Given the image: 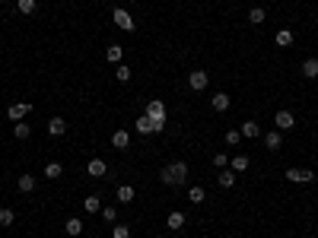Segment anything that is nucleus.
I'll list each match as a JSON object with an SVG mask.
<instances>
[{"label":"nucleus","instance_id":"obj_34","mask_svg":"<svg viewBox=\"0 0 318 238\" xmlns=\"http://www.w3.org/2000/svg\"><path fill=\"white\" fill-rule=\"evenodd\" d=\"M112 238H131V229H127V226H115L112 229Z\"/></svg>","mask_w":318,"mask_h":238},{"label":"nucleus","instance_id":"obj_32","mask_svg":"<svg viewBox=\"0 0 318 238\" xmlns=\"http://www.w3.org/2000/svg\"><path fill=\"white\" fill-rule=\"evenodd\" d=\"M115 77H118L121 83H127V79H131V67H127V64H118V67H115Z\"/></svg>","mask_w":318,"mask_h":238},{"label":"nucleus","instance_id":"obj_2","mask_svg":"<svg viewBox=\"0 0 318 238\" xmlns=\"http://www.w3.org/2000/svg\"><path fill=\"white\" fill-rule=\"evenodd\" d=\"M146 118L153 121V127H156V133H162V127H166V105H162L159 99H150L146 102Z\"/></svg>","mask_w":318,"mask_h":238},{"label":"nucleus","instance_id":"obj_16","mask_svg":"<svg viewBox=\"0 0 318 238\" xmlns=\"http://www.w3.org/2000/svg\"><path fill=\"white\" fill-rule=\"evenodd\" d=\"M48 133H51V137H64V133H67V121L64 118H51L48 121Z\"/></svg>","mask_w":318,"mask_h":238},{"label":"nucleus","instance_id":"obj_5","mask_svg":"<svg viewBox=\"0 0 318 238\" xmlns=\"http://www.w3.org/2000/svg\"><path fill=\"white\" fill-rule=\"evenodd\" d=\"M188 86H191L194 92H204L207 86H210V73H207V70H191V77H188Z\"/></svg>","mask_w":318,"mask_h":238},{"label":"nucleus","instance_id":"obj_11","mask_svg":"<svg viewBox=\"0 0 318 238\" xmlns=\"http://www.w3.org/2000/svg\"><path fill=\"white\" fill-rule=\"evenodd\" d=\"M229 102H232V99H229L226 92H213V95H210V108H213V111H220V114L229 108Z\"/></svg>","mask_w":318,"mask_h":238},{"label":"nucleus","instance_id":"obj_25","mask_svg":"<svg viewBox=\"0 0 318 238\" xmlns=\"http://www.w3.org/2000/svg\"><path fill=\"white\" fill-rule=\"evenodd\" d=\"M188 200H191V203H204L207 200V190L201 185H191V187H188Z\"/></svg>","mask_w":318,"mask_h":238},{"label":"nucleus","instance_id":"obj_33","mask_svg":"<svg viewBox=\"0 0 318 238\" xmlns=\"http://www.w3.org/2000/svg\"><path fill=\"white\" fill-rule=\"evenodd\" d=\"M226 143H229V146H239V143H242V131H235V127H232V131H226Z\"/></svg>","mask_w":318,"mask_h":238},{"label":"nucleus","instance_id":"obj_24","mask_svg":"<svg viewBox=\"0 0 318 238\" xmlns=\"http://www.w3.org/2000/svg\"><path fill=\"white\" fill-rule=\"evenodd\" d=\"M42 175H45L48 181H54V178H60V175H64V165H60V162H48Z\"/></svg>","mask_w":318,"mask_h":238},{"label":"nucleus","instance_id":"obj_23","mask_svg":"<svg viewBox=\"0 0 318 238\" xmlns=\"http://www.w3.org/2000/svg\"><path fill=\"white\" fill-rule=\"evenodd\" d=\"M83 210H86V213H102V200H99V194H92V197H86V200H83Z\"/></svg>","mask_w":318,"mask_h":238},{"label":"nucleus","instance_id":"obj_10","mask_svg":"<svg viewBox=\"0 0 318 238\" xmlns=\"http://www.w3.org/2000/svg\"><path fill=\"white\" fill-rule=\"evenodd\" d=\"M134 131H137L140 137H150V133H156V127H153V121L146 118V114H140V118L134 121Z\"/></svg>","mask_w":318,"mask_h":238},{"label":"nucleus","instance_id":"obj_12","mask_svg":"<svg viewBox=\"0 0 318 238\" xmlns=\"http://www.w3.org/2000/svg\"><path fill=\"white\" fill-rule=\"evenodd\" d=\"M64 232L70 235V238H77V235H83V219L80 216H70V219L64 222Z\"/></svg>","mask_w":318,"mask_h":238},{"label":"nucleus","instance_id":"obj_30","mask_svg":"<svg viewBox=\"0 0 318 238\" xmlns=\"http://www.w3.org/2000/svg\"><path fill=\"white\" fill-rule=\"evenodd\" d=\"M216 181H220V187H235V172H232V168H229V172H220V178H216Z\"/></svg>","mask_w":318,"mask_h":238},{"label":"nucleus","instance_id":"obj_27","mask_svg":"<svg viewBox=\"0 0 318 238\" xmlns=\"http://www.w3.org/2000/svg\"><path fill=\"white\" fill-rule=\"evenodd\" d=\"M13 137H16V140H29V137H32V127L26 124V121H16V127H13Z\"/></svg>","mask_w":318,"mask_h":238},{"label":"nucleus","instance_id":"obj_8","mask_svg":"<svg viewBox=\"0 0 318 238\" xmlns=\"http://www.w3.org/2000/svg\"><path fill=\"white\" fill-rule=\"evenodd\" d=\"M29 111H32V105H29V102H16V105H10V108H6V118H10V121H23Z\"/></svg>","mask_w":318,"mask_h":238},{"label":"nucleus","instance_id":"obj_29","mask_svg":"<svg viewBox=\"0 0 318 238\" xmlns=\"http://www.w3.org/2000/svg\"><path fill=\"white\" fill-rule=\"evenodd\" d=\"M13 222H16V213H13L10 207H0V226H3V229H10Z\"/></svg>","mask_w":318,"mask_h":238},{"label":"nucleus","instance_id":"obj_26","mask_svg":"<svg viewBox=\"0 0 318 238\" xmlns=\"http://www.w3.org/2000/svg\"><path fill=\"white\" fill-rule=\"evenodd\" d=\"M16 10L23 13V16H32V13L38 10V0H16Z\"/></svg>","mask_w":318,"mask_h":238},{"label":"nucleus","instance_id":"obj_35","mask_svg":"<svg viewBox=\"0 0 318 238\" xmlns=\"http://www.w3.org/2000/svg\"><path fill=\"white\" fill-rule=\"evenodd\" d=\"M213 165H216V168H226V165H229L226 153H216V156H213Z\"/></svg>","mask_w":318,"mask_h":238},{"label":"nucleus","instance_id":"obj_3","mask_svg":"<svg viewBox=\"0 0 318 238\" xmlns=\"http://www.w3.org/2000/svg\"><path fill=\"white\" fill-rule=\"evenodd\" d=\"M112 23L118 26L121 32H134V29H137V23H134L131 10H124V6H115V10H112Z\"/></svg>","mask_w":318,"mask_h":238},{"label":"nucleus","instance_id":"obj_4","mask_svg":"<svg viewBox=\"0 0 318 238\" xmlns=\"http://www.w3.org/2000/svg\"><path fill=\"white\" fill-rule=\"evenodd\" d=\"M293 127H296V114L293 111H287V108H280V111H277L274 114V131H293Z\"/></svg>","mask_w":318,"mask_h":238},{"label":"nucleus","instance_id":"obj_31","mask_svg":"<svg viewBox=\"0 0 318 238\" xmlns=\"http://www.w3.org/2000/svg\"><path fill=\"white\" fill-rule=\"evenodd\" d=\"M102 219H105V222H118V207H112V203H108V207H102Z\"/></svg>","mask_w":318,"mask_h":238},{"label":"nucleus","instance_id":"obj_6","mask_svg":"<svg viewBox=\"0 0 318 238\" xmlns=\"http://www.w3.org/2000/svg\"><path fill=\"white\" fill-rule=\"evenodd\" d=\"M287 181H293V185H312V181H315V172H309V168H289V172H287Z\"/></svg>","mask_w":318,"mask_h":238},{"label":"nucleus","instance_id":"obj_20","mask_svg":"<svg viewBox=\"0 0 318 238\" xmlns=\"http://www.w3.org/2000/svg\"><path fill=\"white\" fill-rule=\"evenodd\" d=\"M264 19H267L264 6H252V10H248V23L252 26H264Z\"/></svg>","mask_w":318,"mask_h":238},{"label":"nucleus","instance_id":"obj_15","mask_svg":"<svg viewBox=\"0 0 318 238\" xmlns=\"http://www.w3.org/2000/svg\"><path fill=\"white\" fill-rule=\"evenodd\" d=\"M121 57H124V48H121V45H108V48H105V60H108V64L118 67Z\"/></svg>","mask_w":318,"mask_h":238},{"label":"nucleus","instance_id":"obj_22","mask_svg":"<svg viewBox=\"0 0 318 238\" xmlns=\"http://www.w3.org/2000/svg\"><path fill=\"white\" fill-rule=\"evenodd\" d=\"M115 197H118V203H134V185H121Z\"/></svg>","mask_w":318,"mask_h":238},{"label":"nucleus","instance_id":"obj_17","mask_svg":"<svg viewBox=\"0 0 318 238\" xmlns=\"http://www.w3.org/2000/svg\"><path fill=\"white\" fill-rule=\"evenodd\" d=\"M112 146L115 149H127V146H131V133H127V131H115L112 133Z\"/></svg>","mask_w":318,"mask_h":238},{"label":"nucleus","instance_id":"obj_28","mask_svg":"<svg viewBox=\"0 0 318 238\" xmlns=\"http://www.w3.org/2000/svg\"><path fill=\"white\" fill-rule=\"evenodd\" d=\"M248 165H252V162H248V156H232V162H229V168H232L235 175H239V172H245Z\"/></svg>","mask_w":318,"mask_h":238},{"label":"nucleus","instance_id":"obj_13","mask_svg":"<svg viewBox=\"0 0 318 238\" xmlns=\"http://www.w3.org/2000/svg\"><path fill=\"white\" fill-rule=\"evenodd\" d=\"M16 187L23 190V194H32V190L38 187V178L35 175H19V181H16Z\"/></svg>","mask_w":318,"mask_h":238},{"label":"nucleus","instance_id":"obj_9","mask_svg":"<svg viewBox=\"0 0 318 238\" xmlns=\"http://www.w3.org/2000/svg\"><path fill=\"white\" fill-rule=\"evenodd\" d=\"M185 222L188 219H185V213H181V210H172V213L166 216V226L172 229V232H181V229H185Z\"/></svg>","mask_w":318,"mask_h":238},{"label":"nucleus","instance_id":"obj_14","mask_svg":"<svg viewBox=\"0 0 318 238\" xmlns=\"http://www.w3.org/2000/svg\"><path fill=\"white\" fill-rule=\"evenodd\" d=\"M264 146L270 149V153H277V149L283 146V133H280V131H270V133H264Z\"/></svg>","mask_w":318,"mask_h":238},{"label":"nucleus","instance_id":"obj_7","mask_svg":"<svg viewBox=\"0 0 318 238\" xmlns=\"http://www.w3.org/2000/svg\"><path fill=\"white\" fill-rule=\"evenodd\" d=\"M86 175H89V178H105V175H108L105 159H89V162H86Z\"/></svg>","mask_w":318,"mask_h":238},{"label":"nucleus","instance_id":"obj_1","mask_svg":"<svg viewBox=\"0 0 318 238\" xmlns=\"http://www.w3.org/2000/svg\"><path fill=\"white\" fill-rule=\"evenodd\" d=\"M188 175H191L188 162L178 159V162H169V165L162 168V172H159V181H162L166 187H178V185H185V181H188Z\"/></svg>","mask_w":318,"mask_h":238},{"label":"nucleus","instance_id":"obj_21","mask_svg":"<svg viewBox=\"0 0 318 238\" xmlns=\"http://www.w3.org/2000/svg\"><path fill=\"white\" fill-rule=\"evenodd\" d=\"M242 137H248V140L261 137V124L258 121H245V124H242Z\"/></svg>","mask_w":318,"mask_h":238},{"label":"nucleus","instance_id":"obj_19","mask_svg":"<svg viewBox=\"0 0 318 238\" xmlns=\"http://www.w3.org/2000/svg\"><path fill=\"white\" fill-rule=\"evenodd\" d=\"M274 42L280 45V48H293L296 35H293V32H289V29H280V32H277V35H274Z\"/></svg>","mask_w":318,"mask_h":238},{"label":"nucleus","instance_id":"obj_18","mask_svg":"<svg viewBox=\"0 0 318 238\" xmlns=\"http://www.w3.org/2000/svg\"><path fill=\"white\" fill-rule=\"evenodd\" d=\"M302 77H306V79H318V57L302 60Z\"/></svg>","mask_w":318,"mask_h":238}]
</instances>
